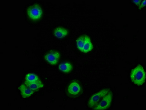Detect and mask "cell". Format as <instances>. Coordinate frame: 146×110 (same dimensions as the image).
<instances>
[{
  "label": "cell",
  "instance_id": "1",
  "mask_svg": "<svg viewBox=\"0 0 146 110\" xmlns=\"http://www.w3.org/2000/svg\"><path fill=\"white\" fill-rule=\"evenodd\" d=\"M145 77V72L143 66L141 65H139L133 69L130 75L131 81L138 85H142L144 83Z\"/></svg>",
  "mask_w": 146,
  "mask_h": 110
},
{
  "label": "cell",
  "instance_id": "2",
  "mask_svg": "<svg viewBox=\"0 0 146 110\" xmlns=\"http://www.w3.org/2000/svg\"><path fill=\"white\" fill-rule=\"evenodd\" d=\"M78 48L81 52L87 53L91 51L93 48L90 38L88 36L83 35L76 40Z\"/></svg>",
  "mask_w": 146,
  "mask_h": 110
},
{
  "label": "cell",
  "instance_id": "3",
  "mask_svg": "<svg viewBox=\"0 0 146 110\" xmlns=\"http://www.w3.org/2000/svg\"><path fill=\"white\" fill-rule=\"evenodd\" d=\"M110 91L109 89H104L93 95L91 97L88 102L89 107L90 108H94L99 103L102 98Z\"/></svg>",
  "mask_w": 146,
  "mask_h": 110
},
{
  "label": "cell",
  "instance_id": "4",
  "mask_svg": "<svg viewBox=\"0 0 146 110\" xmlns=\"http://www.w3.org/2000/svg\"><path fill=\"white\" fill-rule=\"evenodd\" d=\"M112 94L111 91L102 98L99 103L94 108L95 110H105L111 106L112 100Z\"/></svg>",
  "mask_w": 146,
  "mask_h": 110
},
{
  "label": "cell",
  "instance_id": "5",
  "mask_svg": "<svg viewBox=\"0 0 146 110\" xmlns=\"http://www.w3.org/2000/svg\"><path fill=\"white\" fill-rule=\"evenodd\" d=\"M28 16L29 18L34 20L39 19L42 16V11L39 5L34 4L31 6L27 10Z\"/></svg>",
  "mask_w": 146,
  "mask_h": 110
},
{
  "label": "cell",
  "instance_id": "6",
  "mask_svg": "<svg viewBox=\"0 0 146 110\" xmlns=\"http://www.w3.org/2000/svg\"><path fill=\"white\" fill-rule=\"evenodd\" d=\"M59 52L56 51H52L47 53L44 57L45 60L51 65H56L60 58Z\"/></svg>",
  "mask_w": 146,
  "mask_h": 110
},
{
  "label": "cell",
  "instance_id": "7",
  "mask_svg": "<svg viewBox=\"0 0 146 110\" xmlns=\"http://www.w3.org/2000/svg\"><path fill=\"white\" fill-rule=\"evenodd\" d=\"M81 89V87L78 83L76 82H74L69 85L68 90L70 94L76 95L80 93Z\"/></svg>",
  "mask_w": 146,
  "mask_h": 110
},
{
  "label": "cell",
  "instance_id": "8",
  "mask_svg": "<svg viewBox=\"0 0 146 110\" xmlns=\"http://www.w3.org/2000/svg\"><path fill=\"white\" fill-rule=\"evenodd\" d=\"M19 89L21 92L22 96L24 98H28L34 94L35 91L27 86L25 84H21Z\"/></svg>",
  "mask_w": 146,
  "mask_h": 110
},
{
  "label": "cell",
  "instance_id": "9",
  "mask_svg": "<svg viewBox=\"0 0 146 110\" xmlns=\"http://www.w3.org/2000/svg\"><path fill=\"white\" fill-rule=\"evenodd\" d=\"M24 84L35 92L39 89H41L43 87V84L40 80H38V81L31 83L25 81Z\"/></svg>",
  "mask_w": 146,
  "mask_h": 110
},
{
  "label": "cell",
  "instance_id": "10",
  "mask_svg": "<svg viewBox=\"0 0 146 110\" xmlns=\"http://www.w3.org/2000/svg\"><path fill=\"white\" fill-rule=\"evenodd\" d=\"M68 30L62 27H58L55 29L54 31L55 36L58 38H63L67 35Z\"/></svg>",
  "mask_w": 146,
  "mask_h": 110
},
{
  "label": "cell",
  "instance_id": "11",
  "mask_svg": "<svg viewBox=\"0 0 146 110\" xmlns=\"http://www.w3.org/2000/svg\"><path fill=\"white\" fill-rule=\"evenodd\" d=\"M58 68L62 72L68 73L72 70V66L71 64L69 62H64L59 65Z\"/></svg>",
  "mask_w": 146,
  "mask_h": 110
},
{
  "label": "cell",
  "instance_id": "12",
  "mask_svg": "<svg viewBox=\"0 0 146 110\" xmlns=\"http://www.w3.org/2000/svg\"><path fill=\"white\" fill-rule=\"evenodd\" d=\"M39 79L36 75L34 74L29 73L27 74L25 77V82L31 83L38 81Z\"/></svg>",
  "mask_w": 146,
  "mask_h": 110
},
{
  "label": "cell",
  "instance_id": "13",
  "mask_svg": "<svg viewBox=\"0 0 146 110\" xmlns=\"http://www.w3.org/2000/svg\"><path fill=\"white\" fill-rule=\"evenodd\" d=\"M145 0H144V1H143V2H142V3H141V4L140 5V6H139V9H141L142 8H143V7H144V6H145Z\"/></svg>",
  "mask_w": 146,
  "mask_h": 110
},
{
  "label": "cell",
  "instance_id": "14",
  "mask_svg": "<svg viewBox=\"0 0 146 110\" xmlns=\"http://www.w3.org/2000/svg\"><path fill=\"white\" fill-rule=\"evenodd\" d=\"M133 1L134 2V3H135L136 4H137V5H139V4L141 3V1Z\"/></svg>",
  "mask_w": 146,
  "mask_h": 110
}]
</instances>
